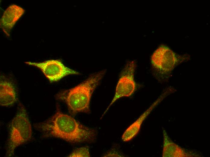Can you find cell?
<instances>
[{
    "instance_id": "cell-8",
    "label": "cell",
    "mask_w": 210,
    "mask_h": 157,
    "mask_svg": "<svg viewBox=\"0 0 210 157\" xmlns=\"http://www.w3.org/2000/svg\"><path fill=\"white\" fill-rule=\"evenodd\" d=\"M24 12L22 8L15 4L10 5L5 10L0 19V26L7 36L10 35L11 30Z\"/></svg>"
},
{
    "instance_id": "cell-12",
    "label": "cell",
    "mask_w": 210,
    "mask_h": 157,
    "mask_svg": "<svg viewBox=\"0 0 210 157\" xmlns=\"http://www.w3.org/2000/svg\"><path fill=\"white\" fill-rule=\"evenodd\" d=\"M116 148H113L106 154L104 155V157H122L123 156L119 151Z\"/></svg>"
},
{
    "instance_id": "cell-6",
    "label": "cell",
    "mask_w": 210,
    "mask_h": 157,
    "mask_svg": "<svg viewBox=\"0 0 210 157\" xmlns=\"http://www.w3.org/2000/svg\"><path fill=\"white\" fill-rule=\"evenodd\" d=\"M25 62L39 68L50 82H57L68 75L81 74L79 72L65 66L59 59H50L39 62Z\"/></svg>"
},
{
    "instance_id": "cell-1",
    "label": "cell",
    "mask_w": 210,
    "mask_h": 157,
    "mask_svg": "<svg viewBox=\"0 0 210 157\" xmlns=\"http://www.w3.org/2000/svg\"><path fill=\"white\" fill-rule=\"evenodd\" d=\"M34 127L45 137L59 138L74 143L93 142L97 136L95 130L82 124L71 116L63 113L58 104L53 116L35 124Z\"/></svg>"
},
{
    "instance_id": "cell-7",
    "label": "cell",
    "mask_w": 210,
    "mask_h": 157,
    "mask_svg": "<svg viewBox=\"0 0 210 157\" xmlns=\"http://www.w3.org/2000/svg\"><path fill=\"white\" fill-rule=\"evenodd\" d=\"M175 90L170 87L167 88L159 97L151 104L140 116L132 123L125 131L122 137L123 141H129L133 138L139 132L142 123L155 108L167 96L173 92Z\"/></svg>"
},
{
    "instance_id": "cell-5",
    "label": "cell",
    "mask_w": 210,
    "mask_h": 157,
    "mask_svg": "<svg viewBox=\"0 0 210 157\" xmlns=\"http://www.w3.org/2000/svg\"><path fill=\"white\" fill-rule=\"evenodd\" d=\"M136 67V63L134 60L128 61L126 63L121 72L113 98L102 117L117 100L123 97L130 96L135 91L137 88L135 79Z\"/></svg>"
},
{
    "instance_id": "cell-11",
    "label": "cell",
    "mask_w": 210,
    "mask_h": 157,
    "mask_svg": "<svg viewBox=\"0 0 210 157\" xmlns=\"http://www.w3.org/2000/svg\"><path fill=\"white\" fill-rule=\"evenodd\" d=\"M90 156L89 149L87 147H82L75 149L69 155L68 157H85Z\"/></svg>"
},
{
    "instance_id": "cell-10",
    "label": "cell",
    "mask_w": 210,
    "mask_h": 157,
    "mask_svg": "<svg viewBox=\"0 0 210 157\" xmlns=\"http://www.w3.org/2000/svg\"><path fill=\"white\" fill-rule=\"evenodd\" d=\"M163 133V157H187L190 156L184 149L176 145L171 141L165 130H164Z\"/></svg>"
},
{
    "instance_id": "cell-2",
    "label": "cell",
    "mask_w": 210,
    "mask_h": 157,
    "mask_svg": "<svg viewBox=\"0 0 210 157\" xmlns=\"http://www.w3.org/2000/svg\"><path fill=\"white\" fill-rule=\"evenodd\" d=\"M104 69L91 74L85 80L71 89L62 91L56 95L58 100L65 102L70 113L90 112V102L92 94L106 72Z\"/></svg>"
},
{
    "instance_id": "cell-3",
    "label": "cell",
    "mask_w": 210,
    "mask_h": 157,
    "mask_svg": "<svg viewBox=\"0 0 210 157\" xmlns=\"http://www.w3.org/2000/svg\"><path fill=\"white\" fill-rule=\"evenodd\" d=\"M32 133L31 124L26 111L20 104L9 125L6 156L13 155L15 149L30 140Z\"/></svg>"
},
{
    "instance_id": "cell-4",
    "label": "cell",
    "mask_w": 210,
    "mask_h": 157,
    "mask_svg": "<svg viewBox=\"0 0 210 157\" xmlns=\"http://www.w3.org/2000/svg\"><path fill=\"white\" fill-rule=\"evenodd\" d=\"M187 58L177 54L166 46L161 45L151 57L153 75L160 82L166 81L177 65Z\"/></svg>"
},
{
    "instance_id": "cell-9",
    "label": "cell",
    "mask_w": 210,
    "mask_h": 157,
    "mask_svg": "<svg viewBox=\"0 0 210 157\" xmlns=\"http://www.w3.org/2000/svg\"><path fill=\"white\" fill-rule=\"evenodd\" d=\"M17 94L13 83L6 80L0 83V104L2 106H11L17 101Z\"/></svg>"
}]
</instances>
